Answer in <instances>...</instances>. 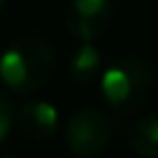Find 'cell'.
Here are the masks:
<instances>
[{
    "mask_svg": "<svg viewBox=\"0 0 158 158\" xmlns=\"http://www.w3.org/2000/svg\"><path fill=\"white\" fill-rule=\"evenodd\" d=\"M14 116L16 114H14V107H12V100L0 91V144L10 137L12 126H14Z\"/></svg>",
    "mask_w": 158,
    "mask_h": 158,
    "instance_id": "obj_8",
    "label": "cell"
},
{
    "mask_svg": "<svg viewBox=\"0 0 158 158\" xmlns=\"http://www.w3.org/2000/svg\"><path fill=\"white\" fill-rule=\"evenodd\" d=\"M128 144L142 158H158V114H147L130 123Z\"/></svg>",
    "mask_w": 158,
    "mask_h": 158,
    "instance_id": "obj_7",
    "label": "cell"
},
{
    "mask_svg": "<svg viewBox=\"0 0 158 158\" xmlns=\"http://www.w3.org/2000/svg\"><path fill=\"white\" fill-rule=\"evenodd\" d=\"M68 70L70 77L77 81L79 86H89L93 84L98 77H102V58H100V51L95 49L89 42H81L77 49L70 54L68 60Z\"/></svg>",
    "mask_w": 158,
    "mask_h": 158,
    "instance_id": "obj_6",
    "label": "cell"
},
{
    "mask_svg": "<svg viewBox=\"0 0 158 158\" xmlns=\"http://www.w3.org/2000/svg\"><path fill=\"white\" fill-rule=\"evenodd\" d=\"M16 123L21 133L30 139H49L58 128V112L47 100H26L16 112Z\"/></svg>",
    "mask_w": 158,
    "mask_h": 158,
    "instance_id": "obj_5",
    "label": "cell"
},
{
    "mask_svg": "<svg viewBox=\"0 0 158 158\" xmlns=\"http://www.w3.org/2000/svg\"><path fill=\"white\" fill-rule=\"evenodd\" d=\"M60 158H63V156H60Z\"/></svg>",
    "mask_w": 158,
    "mask_h": 158,
    "instance_id": "obj_11",
    "label": "cell"
},
{
    "mask_svg": "<svg viewBox=\"0 0 158 158\" xmlns=\"http://www.w3.org/2000/svg\"><path fill=\"white\" fill-rule=\"evenodd\" d=\"M2 7H5V0H0V12H2Z\"/></svg>",
    "mask_w": 158,
    "mask_h": 158,
    "instance_id": "obj_9",
    "label": "cell"
},
{
    "mask_svg": "<svg viewBox=\"0 0 158 158\" xmlns=\"http://www.w3.org/2000/svg\"><path fill=\"white\" fill-rule=\"evenodd\" d=\"M56 70V49L42 35H21L0 56V81L19 95L49 84Z\"/></svg>",
    "mask_w": 158,
    "mask_h": 158,
    "instance_id": "obj_1",
    "label": "cell"
},
{
    "mask_svg": "<svg viewBox=\"0 0 158 158\" xmlns=\"http://www.w3.org/2000/svg\"><path fill=\"white\" fill-rule=\"evenodd\" d=\"M112 12V0H70L63 14V23L74 40L93 44V40H98L107 30Z\"/></svg>",
    "mask_w": 158,
    "mask_h": 158,
    "instance_id": "obj_4",
    "label": "cell"
},
{
    "mask_svg": "<svg viewBox=\"0 0 158 158\" xmlns=\"http://www.w3.org/2000/svg\"><path fill=\"white\" fill-rule=\"evenodd\" d=\"M0 158H12V156H0Z\"/></svg>",
    "mask_w": 158,
    "mask_h": 158,
    "instance_id": "obj_10",
    "label": "cell"
},
{
    "mask_svg": "<svg viewBox=\"0 0 158 158\" xmlns=\"http://www.w3.org/2000/svg\"><path fill=\"white\" fill-rule=\"evenodd\" d=\"M112 142V118L98 107H81L65 128V144L77 158H95Z\"/></svg>",
    "mask_w": 158,
    "mask_h": 158,
    "instance_id": "obj_3",
    "label": "cell"
},
{
    "mask_svg": "<svg viewBox=\"0 0 158 158\" xmlns=\"http://www.w3.org/2000/svg\"><path fill=\"white\" fill-rule=\"evenodd\" d=\"M151 89L153 70L139 56H121L100 77L102 100L121 123L142 109Z\"/></svg>",
    "mask_w": 158,
    "mask_h": 158,
    "instance_id": "obj_2",
    "label": "cell"
}]
</instances>
